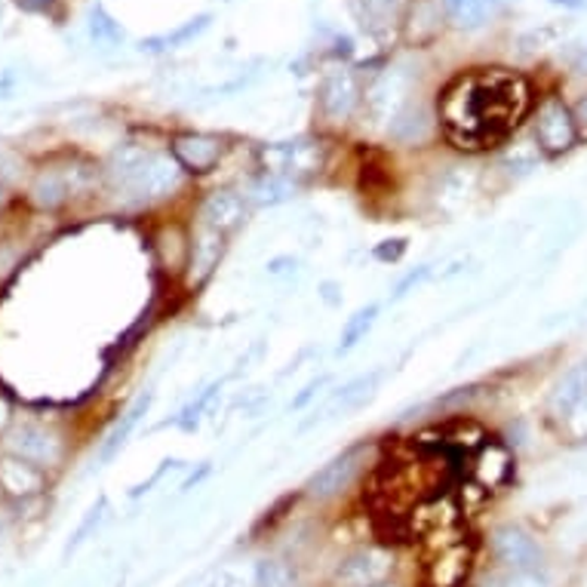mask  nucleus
<instances>
[{
  "label": "nucleus",
  "mask_w": 587,
  "mask_h": 587,
  "mask_svg": "<svg viewBox=\"0 0 587 587\" xmlns=\"http://www.w3.org/2000/svg\"><path fill=\"white\" fill-rule=\"evenodd\" d=\"M87 185V170H71V167H65V170H44L32 185V200L40 209H52L65 204L69 197H74L77 191H84Z\"/></svg>",
  "instance_id": "11"
},
{
  "label": "nucleus",
  "mask_w": 587,
  "mask_h": 587,
  "mask_svg": "<svg viewBox=\"0 0 587 587\" xmlns=\"http://www.w3.org/2000/svg\"><path fill=\"white\" fill-rule=\"evenodd\" d=\"M295 188H298L295 179H286V175H261L259 182L249 185L246 197H249V204H256V207H277V204L290 200Z\"/></svg>",
  "instance_id": "21"
},
{
  "label": "nucleus",
  "mask_w": 587,
  "mask_h": 587,
  "mask_svg": "<svg viewBox=\"0 0 587 587\" xmlns=\"http://www.w3.org/2000/svg\"><path fill=\"white\" fill-rule=\"evenodd\" d=\"M256 582H259V587H290L293 585V572L280 560H265V563H259Z\"/></svg>",
  "instance_id": "26"
},
{
  "label": "nucleus",
  "mask_w": 587,
  "mask_h": 587,
  "mask_svg": "<svg viewBox=\"0 0 587 587\" xmlns=\"http://www.w3.org/2000/svg\"><path fill=\"white\" fill-rule=\"evenodd\" d=\"M492 551L504 570H511L514 575H536L541 570V548H538L533 536H526L517 526H501L492 536Z\"/></svg>",
  "instance_id": "5"
},
{
  "label": "nucleus",
  "mask_w": 587,
  "mask_h": 587,
  "mask_svg": "<svg viewBox=\"0 0 587 587\" xmlns=\"http://www.w3.org/2000/svg\"><path fill=\"white\" fill-rule=\"evenodd\" d=\"M366 458H369V443H357L342 455H335L329 465L320 467L308 480V496L311 499H332V496L345 492L347 486L354 484V477L363 470Z\"/></svg>",
  "instance_id": "4"
},
{
  "label": "nucleus",
  "mask_w": 587,
  "mask_h": 587,
  "mask_svg": "<svg viewBox=\"0 0 587 587\" xmlns=\"http://www.w3.org/2000/svg\"><path fill=\"white\" fill-rule=\"evenodd\" d=\"M179 185H182V163L175 157L151 155L136 179L130 182V188L123 191H130L138 204H151L160 197H170Z\"/></svg>",
  "instance_id": "6"
},
{
  "label": "nucleus",
  "mask_w": 587,
  "mask_h": 587,
  "mask_svg": "<svg viewBox=\"0 0 587 587\" xmlns=\"http://www.w3.org/2000/svg\"><path fill=\"white\" fill-rule=\"evenodd\" d=\"M261 163L268 175H305L317 173L320 163H323V151L320 145L314 142H286V145H274V148H265L261 151Z\"/></svg>",
  "instance_id": "7"
},
{
  "label": "nucleus",
  "mask_w": 587,
  "mask_h": 587,
  "mask_svg": "<svg viewBox=\"0 0 587 587\" xmlns=\"http://www.w3.org/2000/svg\"><path fill=\"white\" fill-rule=\"evenodd\" d=\"M570 418H572V431L578 433L582 440H587V391H585V398H582V403L575 406V413H572Z\"/></svg>",
  "instance_id": "28"
},
{
  "label": "nucleus",
  "mask_w": 587,
  "mask_h": 587,
  "mask_svg": "<svg viewBox=\"0 0 587 587\" xmlns=\"http://www.w3.org/2000/svg\"><path fill=\"white\" fill-rule=\"evenodd\" d=\"M0 200H3V191H0Z\"/></svg>",
  "instance_id": "32"
},
{
  "label": "nucleus",
  "mask_w": 587,
  "mask_h": 587,
  "mask_svg": "<svg viewBox=\"0 0 587 587\" xmlns=\"http://www.w3.org/2000/svg\"><path fill=\"white\" fill-rule=\"evenodd\" d=\"M391 572V553L381 548H363L342 560V566L335 572V585L339 587H372L381 585Z\"/></svg>",
  "instance_id": "10"
},
{
  "label": "nucleus",
  "mask_w": 587,
  "mask_h": 587,
  "mask_svg": "<svg viewBox=\"0 0 587 587\" xmlns=\"http://www.w3.org/2000/svg\"><path fill=\"white\" fill-rule=\"evenodd\" d=\"M403 249H406V243L403 241H394V246H381L379 253H376V256H379V259H400V253H403Z\"/></svg>",
  "instance_id": "29"
},
{
  "label": "nucleus",
  "mask_w": 587,
  "mask_h": 587,
  "mask_svg": "<svg viewBox=\"0 0 587 587\" xmlns=\"http://www.w3.org/2000/svg\"><path fill=\"white\" fill-rule=\"evenodd\" d=\"M443 480V465L437 462V452H425L409 462H398L388 470L384 484L379 486L381 499L388 504V511H406V507H418L425 496L433 486Z\"/></svg>",
  "instance_id": "2"
},
{
  "label": "nucleus",
  "mask_w": 587,
  "mask_h": 587,
  "mask_svg": "<svg viewBox=\"0 0 587 587\" xmlns=\"http://www.w3.org/2000/svg\"><path fill=\"white\" fill-rule=\"evenodd\" d=\"M447 3V13L455 25L462 28H477L484 25L486 19L496 13V7L504 0H443Z\"/></svg>",
  "instance_id": "22"
},
{
  "label": "nucleus",
  "mask_w": 587,
  "mask_h": 587,
  "mask_svg": "<svg viewBox=\"0 0 587 587\" xmlns=\"http://www.w3.org/2000/svg\"><path fill=\"white\" fill-rule=\"evenodd\" d=\"M587 391V363H578V366H572L570 372L563 376V379L557 381V388H553L551 400H548V409L551 415L560 421V418H570L575 413V406L582 403Z\"/></svg>",
  "instance_id": "17"
},
{
  "label": "nucleus",
  "mask_w": 587,
  "mask_h": 587,
  "mask_svg": "<svg viewBox=\"0 0 587 587\" xmlns=\"http://www.w3.org/2000/svg\"><path fill=\"white\" fill-rule=\"evenodd\" d=\"M7 447H10L13 455L37 467L59 465V458H62V440L50 428H40V425H19V428H13Z\"/></svg>",
  "instance_id": "8"
},
{
  "label": "nucleus",
  "mask_w": 587,
  "mask_h": 587,
  "mask_svg": "<svg viewBox=\"0 0 587 587\" xmlns=\"http://www.w3.org/2000/svg\"><path fill=\"white\" fill-rule=\"evenodd\" d=\"M394 136L400 142H418V138L428 136V121L421 118V114H406V118H400L398 126H394Z\"/></svg>",
  "instance_id": "27"
},
{
  "label": "nucleus",
  "mask_w": 587,
  "mask_h": 587,
  "mask_svg": "<svg viewBox=\"0 0 587 587\" xmlns=\"http://www.w3.org/2000/svg\"><path fill=\"white\" fill-rule=\"evenodd\" d=\"M578 121L587 123V96L582 99V102H578Z\"/></svg>",
  "instance_id": "30"
},
{
  "label": "nucleus",
  "mask_w": 587,
  "mask_h": 587,
  "mask_svg": "<svg viewBox=\"0 0 587 587\" xmlns=\"http://www.w3.org/2000/svg\"><path fill=\"white\" fill-rule=\"evenodd\" d=\"M536 138L538 148L545 155H566L575 138H578V123L572 118V111L566 105L560 102L557 96L545 99L541 108H538V121H536Z\"/></svg>",
  "instance_id": "3"
},
{
  "label": "nucleus",
  "mask_w": 587,
  "mask_h": 587,
  "mask_svg": "<svg viewBox=\"0 0 587 587\" xmlns=\"http://www.w3.org/2000/svg\"><path fill=\"white\" fill-rule=\"evenodd\" d=\"M379 381H381V372H369V376H360V379H354L351 384H345V388H342V394L329 403V409H327L329 418H339V415L357 413V409H363L369 400L376 398V388H379Z\"/></svg>",
  "instance_id": "19"
},
{
  "label": "nucleus",
  "mask_w": 587,
  "mask_h": 587,
  "mask_svg": "<svg viewBox=\"0 0 587 587\" xmlns=\"http://www.w3.org/2000/svg\"><path fill=\"white\" fill-rule=\"evenodd\" d=\"M467 566H470V548L462 538H447L433 557L428 560L425 582L428 587H458L465 582Z\"/></svg>",
  "instance_id": "9"
},
{
  "label": "nucleus",
  "mask_w": 587,
  "mask_h": 587,
  "mask_svg": "<svg viewBox=\"0 0 587 587\" xmlns=\"http://www.w3.org/2000/svg\"><path fill=\"white\" fill-rule=\"evenodd\" d=\"M376 314H379V308H376V305H369V308H363V311H357L351 320H347L345 329H342V351L357 345L363 335L372 329V323H376Z\"/></svg>",
  "instance_id": "25"
},
{
  "label": "nucleus",
  "mask_w": 587,
  "mask_h": 587,
  "mask_svg": "<svg viewBox=\"0 0 587 587\" xmlns=\"http://www.w3.org/2000/svg\"><path fill=\"white\" fill-rule=\"evenodd\" d=\"M409 10V0H363V13H366V25L369 32L379 37L394 35L400 22Z\"/></svg>",
  "instance_id": "18"
},
{
  "label": "nucleus",
  "mask_w": 587,
  "mask_h": 587,
  "mask_svg": "<svg viewBox=\"0 0 587 587\" xmlns=\"http://www.w3.org/2000/svg\"><path fill=\"white\" fill-rule=\"evenodd\" d=\"M529 108V84L507 69L467 71L440 99L447 136L462 148H486L504 138Z\"/></svg>",
  "instance_id": "1"
},
{
  "label": "nucleus",
  "mask_w": 587,
  "mask_h": 587,
  "mask_svg": "<svg viewBox=\"0 0 587 587\" xmlns=\"http://www.w3.org/2000/svg\"><path fill=\"white\" fill-rule=\"evenodd\" d=\"M511 452L501 447L499 440H486L480 450L474 452V465H470V474L474 480L484 486V489H496L501 486L507 477H511Z\"/></svg>",
  "instance_id": "15"
},
{
  "label": "nucleus",
  "mask_w": 587,
  "mask_h": 587,
  "mask_svg": "<svg viewBox=\"0 0 587 587\" xmlns=\"http://www.w3.org/2000/svg\"><path fill=\"white\" fill-rule=\"evenodd\" d=\"M372 587H391V585H384V582H381V585H372Z\"/></svg>",
  "instance_id": "31"
},
{
  "label": "nucleus",
  "mask_w": 587,
  "mask_h": 587,
  "mask_svg": "<svg viewBox=\"0 0 587 587\" xmlns=\"http://www.w3.org/2000/svg\"><path fill=\"white\" fill-rule=\"evenodd\" d=\"M360 99V87H357V77L347 69L329 71L323 87H320V108L329 121L342 123L351 118V111L357 108Z\"/></svg>",
  "instance_id": "12"
},
{
  "label": "nucleus",
  "mask_w": 587,
  "mask_h": 587,
  "mask_svg": "<svg viewBox=\"0 0 587 587\" xmlns=\"http://www.w3.org/2000/svg\"><path fill=\"white\" fill-rule=\"evenodd\" d=\"M222 256V234L207 228V234H200L197 243H194V256H191V271H194V280H204V277L212 271V265Z\"/></svg>",
  "instance_id": "24"
},
{
  "label": "nucleus",
  "mask_w": 587,
  "mask_h": 587,
  "mask_svg": "<svg viewBox=\"0 0 587 587\" xmlns=\"http://www.w3.org/2000/svg\"><path fill=\"white\" fill-rule=\"evenodd\" d=\"M200 212H204L207 228L225 234V231H234V228L241 225L246 207H243L241 194H234V191H212Z\"/></svg>",
  "instance_id": "16"
},
{
  "label": "nucleus",
  "mask_w": 587,
  "mask_h": 587,
  "mask_svg": "<svg viewBox=\"0 0 587 587\" xmlns=\"http://www.w3.org/2000/svg\"><path fill=\"white\" fill-rule=\"evenodd\" d=\"M222 138L207 133H185L173 142V157L191 173H209L222 157Z\"/></svg>",
  "instance_id": "13"
},
{
  "label": "nucleus",
  "mask_w": 587,
  "mask_h": 587,
  "mask_svg": "<svg viewBox=\"0 0 587 587\" xmlns=\"http://www.w3.org/2000/svg\"><path fill=\"white\" fill-rule=\"evenodd\" d=\"M148 406H151V394H142V398L126 409V415H123L121 421H118V428L111 431V437H108V443H105V450H102V458L108 462L111 455H118V452L123 450V443H126V437L133 433V428L138 425V418L142 415L148 413Z\"/></svg>",
  "instance_id": "23"
},
{
  "label": "nucleus",
  "mask_w": 587,
  "mask_h": 587,
  "mask_svg": "<svg viewBox=\"0 0 587 587\" xmlns=\"http://www.w3.org/2000/svg\"><path fill=\"white\" fill-rule=\"evenodd\" d=\"M0 489L7 496H16V499H28L44 489V470L19 455H3L0 458Z\"/></svg>",
  "instance_id": "14"
},
{
  "label": "nucleus",
  "mask_w": 587,
  "mask_h": 587,
  "mask_svg": "<svg viewBox=\"0 0 587 587\" xmlns=\"http://www.w3.org/2000/svg\"><path fill=\"white\" fill-rule=\"evenodd\" d=\"M148 151L142 148V145H123L118 148L114 155H111V163H108V179H111V185L118 191L130 188V182L136 179L138 170L148 163Z\"/></svg>",
  "instance_id": "20"
}]
</instances>
